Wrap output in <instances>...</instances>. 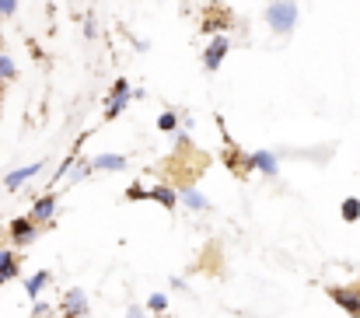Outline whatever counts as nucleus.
<instances>
[{
  "instance_id": "1",
  "label": "nucleus",
  "mask_w": 360,
  "mask_h": 318,
  "mask_svg": "<svg viewBox=\"0 0 360 318\" xmlns=\"http://www.w3.org/2000/svg\"><path fill=\"white\" fill-rule=\"evenodd\" d=\"M262 21L273 35H294L297 25H301V4L297 0H269L262 7Z\"/></svg>"
},
{
  "instance_id": "2",
  "label": "nucleus",
  "mask_w": 360,
  "mask_h": 318,
  "mask_svg": "<svg viewBox=\"0 0 360 318\" xmlns=\"http://www.w3.org/2000/svg\"><path fill=\"white\" fill-rule=\"evenodd\" d=\"M228 53H231V35H224V32L210 35V39H207V46H203V53H200L203 70H207V74H217V70L224 67Z\"/></svg>"
},
{
  "instance_id": "3",
  "label": "nucleus",
  "mask_w": 360,
  "mask_h": 318,
  "mask_svg": "<svg viewBox=\"0 0 360 318\" xmlns=\"http://www.w3.org/2000/svg\"><path fill=\"white\" fill-rule=\"evenodd\" d=\"M56 210H60V196L49 189V193H42V196H35L32 200V210H28V217L42 227V231H49L53 224H56Z\"/></svg>"
},
{
  "instance_id": "4",
  "label": "nucleus",
  "mask_w": 360,
  "mask_h": 318,
  "mask_svg": "<svg viewBox=\"0 0 360 318\" xmlns=\"http://www.w3.org/2000/svg\"><path fill=\"white\" fill-rule=\"evenodd\" d=\"M42 234V227L25 213V217H14L11 224H7V238H11V248H28L35 238Z\"/></svg>"
},
{
  "instance_id": "5",
  "label": "nucleus",
  "mask_w": 360,
  "mask_h": 318,
  "mask_svg": "<svg viewBox=\"0 0 360 318\" xmlns=\"http://www.w3.org/2000/svg\"><path fill=\"white\" fill-rule=\"evenodd\" d=\"M60 312H63V318H84L91 315V301L81 287H67L60 294Z\"/></svg>"
},
{
  "instance_id": "6",
  "label": "nucleus",
  "mask_w": 360,
  "mask_h": 318,
  "mask_svg": "<svg viewBox=\"0 0 360 318\" xmlns=\"http://www.w3.org/2000/svg\"><path fill=\"white\" fill-rule=\"evenodd\" d=\"M129 102H133V88H129V81H126V77H116V81H112V91H109V102H105V119H109V122L120 119Z\"/></svg>"
},
{
  "instance_id": "7",
  "label": "nucleus",
  "mask_w": 360,
  "mask_h": 318,
  "mask_svg": "<svg viewBox=\"0 0 360 318\" xmlns=\"http://www.w3.org/2000/svg\"><path fill=\"white\" fill-rule=\"evenodd\" d=\"M333 305H340V312H347L350 318H360V284H340L329 287Z\"/></svg>"
},
{
  "instance_id": "8",
  "label": "nucleus",
  "mask_w": 360,
  "mask_h": 318,
  "mask_svg": "<svg viewBox=\"0 0 360 318\" xmlns=\"http://www.w3.org/2000/svg\"><path fill=\"white\" fill-rule=\"evenodd\" d=\"M248 172H255V175H262V179H276L280 175V154L276 151H252L248 154Z\"/></svg>"
},
{
  "instance_id": "9",
  "label": "nucleus",
  "mask_w": 360,
  "mask_h": 318,
  "mask_svg": "<svg viewBox=\"0 0 360 318\" xmlns=\"http://www.w3.org/2000/svg\"><path fill=\"white\" fill-rule=\"evenodd\" d=\"M42 168H46V161H32V165H21V168L7 172V175H4V189H7V193L25 189V186H28V182H32V179H35Z\"/></svg>"
},
{
  "instance_id": "10",
  "label": "nucleus",
  "mask_w": 360,
  "mask_h": 318,
  "mask_svg": "<svg viewBox=\"0 0 360 318\" xmlns=\"http://www.w3.org/2000/svg\"><path fill=\"white\" fill-rule=\"evenodd\" d=\"M179 203H182L186 210H193V213H210L214 210V203L207 200V193H203L200 186H193V182L179 186Z\"/></svg>"
},
{
  "instance_id": "11",
  "label": "nucleus",
  "mask_w": 360,
  "mask_h": 318,
  "mask_svg": "<svg viewBox=\"0 0 360 318\" xmlns=\"http://www.w3.org/2000/svg\"><path fill=\"white\" fill-rule=\"evenodd\" d=\"M18 276H21V255L14 248H4L0 245V287L11 284V280H18Z\"/></svg>"
},
{
  "instance_id": "12",
  "label": "nucleus",
  "mask_w": 360,
  "mask_h": 318,
  "mask_svg": "<svg viewBox=\"0 0 360 318\" xmlns=\"http://www.w3.org/2000/svg\"><path fill=\"white\" fill-rule=\"evenodd\" d=\"M150 200L172 213L182 207V203H179V189H175V186H165V182H161V186H150Z\"/></svg>"
},
{
  "instance_id": "13",
  "label": "nucleus",
  "mask_w": 360,
  "mask_h": 318,
  "mask_svg": "<svg viewBox=\"0 0 360 318\" xmlns=\"http://www.w3.org/2000/svg\"><path fill=\"white\" fill-rule=\"evenodd\" d=\"M49 284H53V273H49V269H35V273L25 280V294H28L32 301H39V294H42Z\"/></svg>"
},
{
  "instance_id": "14",
  "label": "nucleus",
  "mask_w": 360,
  "mask_h": 318,
  "mask_svg": "<svg viewBox=\"0 0 360 318\" xmlns=\"http://www.w3.org/2000/svg\"><path fill=\"white\" fill-rule=\"evenodd\" d=\"M126 165H129V161H126L122 154H95V158H91V168H95V172H126Z\"/></svg>"
},
{
  "instance_id": "15",
  "label": "nucleus",
  "mask_w": 360,
  "mask_h": 318,
  "mask_svg": "<svg viewBox=\"0 0 360 318\" xmlns=\"http://www.w3.org/2000/svg\"><path fill=\"white\" fill-rule=\"evenodd\" d=\"M154 126H158V133H179V126H182V112L179 108H165L158 119H154Z\"/></svg>"
},
{
  "instance_id": "16",
  "label": "nucleus",
  "mask_w": 360,
  "mask_h": 318,
  "mask_svg": "<svg viewBox=\"0 0 360 318\" xmlns=\"http://www.w3.org/2000/svg\"><path fill=\"white\" fill-rule=\"evenodd\" d=\"M18 81V63L11 53H0V84H14Z\"/></svg>"
},
{
  "instance_id": "17",
  "label": "nucleus",
  "mask_w": 360,
  "mask_h": 318,
  "mask_svg": "<svg viewBox=\"0 0 360 318\" xmlns=\"http://www.w3.org/2000/svg\"><path fill=\"white\" fill-rule=\"evenodd\" d=\"M88 175H95V168H91V158H81V154H77V161H74V172L67 175V182L74 186V182H81V179H88Z\"/></svg>"
},
{
  "instance_id": "18",
  "label": "nucleus",
  "mask_w": 360,
  "mask_h": 318,
  "mask_svg": "<svg viewBox=\"0 0 360 318\" xmlns=\"http://www.w3.org/2000/svg\"><path fill=\"white\" fill-rule=\"evenodd\" d=\"M340 217H343L347 224H357L360 220V200L357 196H347V200L340 203Z\"/></svg>"
},
{
  "instance_id": "19",
  "label": "nucleus",
  "mask_w": 360,
  "mask_h": 318,
  "mask_svg": "<svg viewBox=\"0 0 360 318\" xmlns=\"http://www.w3.org/2000/svg\"><path fill=\"white\" fill-rule=\"evenodd\" d=\"M147 312L165 315V312H168V294H165V291H154V294L147 298Z\"/></svg>"
},
{
  "instance_id": "20",
  "label": "nucleus",
  "mask_w": 360,
  "mask_h": 318,
  "mask_svg": "<svg viewBox=\"0 0 360 318\" xmlns=\"http://www.w3.org/2000/svg\"><path fill=\"white\" fill-rule=\"evenodd\" d=\"M126 200H150V186H143V182H133L129 189H126Z\"/></svg>"
},
{
  "instance_id": "21",
  "label": "nucleus",
  "mask_w": 360,
  "mask_h": 318,
  "mask_svg": "<svg viewBox=\"0 0 360 318\" xmlns=\"http://www.w3.org/2000/svg\"><path fill=\"white\" fill-rule=\"evenodd\" d=\"M18 14V0H0V21H11Z\"/></svg>"
},
{
  "instance_id": "22",
  "label": "nucleus",
  "mask_w": 360,
  "mask_h": 318,
  "mask_svg": "<svg viewBox=\"0 0 360 318\" xmlns=\"http://www.w3.org/2000/svg\"><path fill=\"white\" fill-rule=\"evenodd\" d=\"M42 315H53V305L49 301H35L32 305V318H42Z\"/></svg>"
},
{
  "instance_id": "23",
  "label": "nucleus",
  "mask_w": 360,
  "mask_h": 318,
  "mask_svg": "<svg viewBox=\"0 0 360 318\" xmlns=\"http://www.w3.org/2000/svg\"><path fill=\"white\" fill-rule=\"evenodd\" d=\"M84 35H88V39H98V21H95L91 14L84 18Z\"/></svg>"
},
{
  "instance_id": "24",
  "label": "nucleus",
  "mask_w": 360,
  "mask_h": 318,
  "mask_svg": "<svg viewBox=\"0 0 360 318\" xmlns=\"http://www.w3.org/2000/svg\"><path fill=\"white\" fill-rule=\"evenodd\" d=\"M126 318H150L147 315V305H129V308H126Z\"/></svg>"
},
{
  "instance_id": "25",
  "label": "nucleus",
  "mask_w": 360,
  "mask_h": 318,
  "mask_svg": "<svg viewBox=\"0 0 360 318\" xmlns=\"http://www.w3.org/2000/svg\"><path fill=\"white\" fill-rule=\"evenodd\" d=\"M172 291H179V294H189V284H186L182 276H172Z\"/></svg>"
},
{
  "instance_id": "26",
  "label": "nucleus",
  "mask_w": 360,
  "mask_h": 318,
  "mask_svg": "<svg viewBox=\"0 0 360 318\" xmlns=\"http://www.w3.org/2000/svg\"><path fill=\"white\" fill-rule=\"evenodd\" d=\"M129 42H133V49H136V53H147V49H150V42H147V39H129Z\"/></svg>"
},
{
  "instance_id": "27",
  "label": "nucleus",
  "mask_w": 360,
  "mask_h": 318,
  "mask_svg": "<svg viewBox=\"0 0 360 318\" xmlns=\"http://www.w3.org/2000/svg\"><path fill=\"white\" fill-rule=\"evenodd\" d=\"M0 98H4V84H0Z\"/></svg>"
},
{
  "instance_id": "28",
  "label": "nucleus",
  "mask_w": 360,
  "mask_h": 318,
  "mask_svg": "<svg viewBox=\"0 0 360 318\" xmlns=\"http://www.w3.org/2000/svg\"><path fill=\"white\" fill-rule=\"evenodd\" d=\"M158 318H168V315H158Z\"/></svg>"
},
{
  "instance_id": "29",
  "label": "nucleus",
  "mask_w": 360,
  "mask_h": 318,
  "mask_svg": "<svg viewBox=\"0 0 360 318\" xmlns=\"http://www.w3.org/2000/svg\"><path fill=\"white\" fill-rule=\"evenodd\" d=\"M42 318H53V315H42Z\"/></svg>"
},
{
  "instance_id": "30",
  "label": "nucleus",
  "mask_w": 360,
  "mask_h": 318,
  "mask_svg": "<svg viewBox=\"0 0 360 318\" xmlns=\"http://www.w3.org/2000/svg\"><path fill=\"white\" fill-rule=\"evenodd\" d=\"M84 318H91V315H84Z\"/></svg>"
}]
</instances>
